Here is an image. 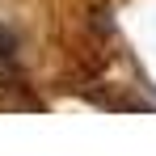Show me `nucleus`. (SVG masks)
Listing matches in <instances>:
<instances>
[{
    "label": "nucleus",
    "mask_w": 156,
    "mask_h": 156,
    "mask_svg": "<svg viewBox=\"0 0 156 156\" xmlns=\"http://www.w3.org/2000/svg\"><path fill=\"white\" fill-rule=\"evenodd\" d=\"M17 59V34L0 26V63H13Z\"/></svg>",
    "instance_id": "f257e3e1"
}]
</instances>
